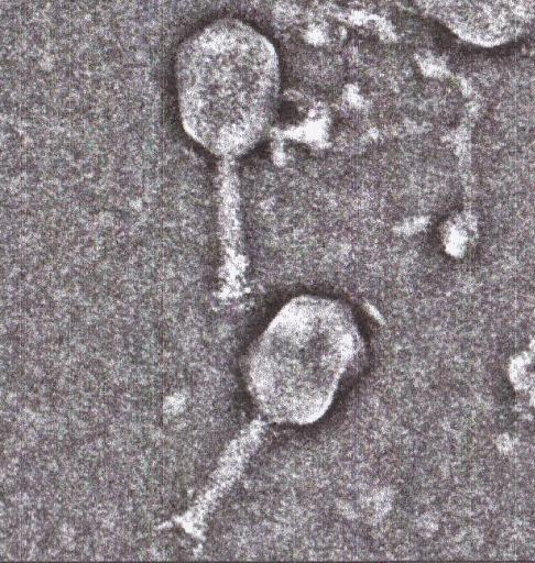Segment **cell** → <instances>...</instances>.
Here are the masks:
<instances>
[{"instance_id": "obj_2", "label": "cell", "mask_w": 535, "mask_h": 563, "mask_svg": "<svg viewBox=\"0 0 535 563\" xmlns=\"http://www.w3.org/2000/svg\"><path fill=\"white\" fill-rule=\"evenodd\" d=\"M175 85L185 126L209 141H245L275 106L280 66L271 42L249 24L220 19L179 46Z\"/></svg>"}, {"instance_id": "obj_1", "label": "cell", "mask_w": 535, "mask_h": 563, "mask_svg": "<svg viewBox=\"0 0 535 563\" xmlns=\"http://www.w3.org/2000/svg\"><path fill=\"white\" fill-rule=\"evenodd\" d=\"M362 353L359 328L342 307L293 302L273 318L251 352L252 396L273 422L312 424L330 409Z\"/></svg>"}]
</instances>
